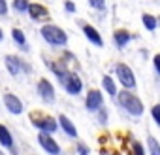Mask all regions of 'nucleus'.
<instances>
[{
  "label": "nucleus",
  "instance_id": "nucleus-4",
  "mask_svg": "<svg viewBox=\"0 0 160 155\" xmlns=\"http://www.w3.org/2000/svg\"><path fill=\"white\" fill-rule=\"evenodd\" d=\"M38 144L40 147L49 153V155H60V146L58 142L53 138V134H47V132H38Z\"/></svg>",
  "mask_w": 160,
  "mask_h": 155
},
{
  "label": "nucleus",
  "instance_id": "nucleus-11",
  "mask_svg": "<svg viewBox=\"0 0 160 155\" xmlns=\"http://www.w3.org/2000/svg\"><path fill=\"white\" fill-rule=\"evenodd\" d=\"M102 102H104V97L98 89H91L85 97V108L89 112H98L102 108Z\"/></svg>",
  "mask_w": 160,
  "mask_h": 155
},
{
  "label": "nucleus",
  "instance_id": "nucleus-9",
  "mask_svg": "<svg viewBox=\"0 0 160 155\" xmlns=\"http://www.w3.org/2000/svg\"><path fill=\"white\" fill-rule=\"evenodd\" d=\"M27 13H28V17L32 21H47L49 19V10L40 2H30Z\"/></svg>",
  "mask_w": 160,
  "mask_h": 155
},
{
  "label": "nucleus",
  "instance_id": "nucleus-19",
  "mask_svg": "<svg viewBox=\"0 0 160 155\" xmlns=\"http://www.w3.org/2000/svg\"><path fill=\"white\" fill-rule=\"evenodd\" d=\"M28 6H30V0H12V8L17 13H27Z\"/></svg>",
  "mask_w": 160,
  "mask_h": 155
},
{
  "label": "nucleus",
  "instance_id": "nucleus-7",
  "mask_svg": "<svg viewBox=\"0 0 160 155\" xmlns=\"http://www.w3.org/2000/svg\"><path fill=\"white\" fill-rule=\"evenodd\" d=\"M115 72H117L119 82H121L126 89L136 87V78H134V72H132V68H130L128 64H122V62H121V64H117Z\"/></svg>",
  "mask_w": 160,
  "mask_h": 155
},
{
  "label": "nucleus",
  "instance_id": "nucleus-13",
  "mask_svg": "<svg viewBox=\"0 0 160 155\" xmlns=\"http://www.w3.org/2000/svg\"><path fill=\"white\" fill-rule=\"evenodd\" d=\"M83 34H85V38H87L92 45H96V47H102V45H104V40H102L100 32H98L92 25H83Z\"/></svg>",
  "mask_w": 160,
  "mask_h": 155
},
{
  "label": "nucleus",
  "instance_id": "nucleus-6",
  "mask_svg": "<svg viewBox=\"0 0 160 155\" xmlns=\"http://www.w3.org/2000/svg\"><path fill=\"white\" fill-rule=\"evenodd\" d=\"M2 102L6 106V110L12 114V115H21L25 112V106H23V100L15 95V93H4L2 97Z\"/></svg>",
  "mask_w": 160,
  "mask_h": 155
},
{
  "label": "nucleus",
  "instance_id": "nucleus-12",
  "mask_svg": "<svg viewBox=\"0 0 160 155\" xmlns=\"http://www.w3.org/2000/svg\"><path fill=\"white\" fill-rule=\"evenodd\" d=\"M57 123H58V127L70 136V138H77V129H75V125L72 123V119L68 117V115H64V114H60L58 117H57Z\"/></svg>",
  "mask_w": 160,
  "mask_h": 155
},
{
  "label": "nucleus",
  "instance_id": "nucleus-2",
  "mask_svg": "<svg viewBox=\"0 0 160 155\" xmlns=\"http://www.w3.org/2000/svg\"><path fill=\"white\" fill-rule=\"evenodd\" d=\"M119 95V104H121V108H124L130 115H136V117H139V115H143V104H141V100L134 95V93H130V91H121V93H117Z\"/></svg>",
  "mask_w": 160,
  "mask_h": 155
},
{
  "label": "nucleus",
  "instance_id": "nucleus-10",
  "mask_svg": "<svg viewBox=\"0 0 160 155\" xmlns=\"http://www.w3.org/2000/svg\"><path fill=\"white\" fill-rule=\"evenodd\" d=\"M4 64H6V70L10 72L12 78H17V76L23 72V66H25V62L21 61L19 55H6Z\"/></svg>",
  "mask_w": 160,
  "mask_h": 155
},
{
  "label": "nucleus",
  "instance_id": "nucleus-16",
  "mask_svg": "<svg viewBox=\"0 0 160 155\" xmlns=\"http://www.w3.org/2000/svg\"><path fill=\"white\" fill-rule=\"evenodd\" d=\"M12 40H13L19 47L28 49V45H27V34H25L21 29H12Z\"/></svg>",
  "mask_w": 160,
  "mask_h": 155
},
{
  "label": "nucleus",
  "instance_id": "nucleus-26",
  "mask_svg": "<svg viewBox=\"0 0 160 155\" xmlns=\"http://www.w3.org/2000/svg\"><path fill=\"white\" fill-rule=\"evenodd\" d=\"M134 155H145V149L139 142H134Z\"/></svg>",
  "mask_w": 160,
  "mask_h": 155
},
{
  "label": "nucleus",
  "instance_id": "nucleus-25",
  "mask_svg": "<svg viewBox=\"0 0 160 155\" xmlns=\"http://www.w3.org/2000/svg\"><path fill=\"white\" fill-rule=\"evenodd\" d=\"M77 153H79V155H89L91 151H89V147H87L83 142H79V144H77Z\"/></svg>",
  "mask_w": 160,
  "mask_h": 155
},
{
  "label": "nucleus",
  "instance_id": "nucleus-18",
  "mask_svg": "<svg viewBox=\"0 0 160 155\" xmlns=\"http://www.w3.org/2000/svg\"><path fill=\"white\" fill-rule=\"evenodd\" d=\"M102 87L106 89V93L109 97H117V85H115V82H113L111 76H104L102 78Z\"/></svg>",
  "mask_w": 160,
  "mask_h": 155
},
{
  "label": "nucleus",
  "instance_id": "nucleus-17",
  "mask_svg": "<svg viewBox=\"0 0 160 155\" xmlns=\"http://www.w3.org/2000/svg\"><path fill=\"white\" fill-rule=\"evenodd\" d=\"M49 68L55 72V76L58 78L60 82H64V80H66V76H68V68H66L62 62H58V61H57V62H49Z\"/></svg>",
  "mask_w": 160,
  "mask_h": 155
},
{
  "label": "nucleus",
  "instance_id": "nucleus-14",
  "mask_svg": "<svg viewBox=\"0 0 160 155\" xmlns=\"http://www.w3.org/2000/svg\"><path fill=\"white\" fill-rule=\"evenodd\" d=\"M0 146H2L4 149H13V146H15L12 131L6 125H2V123H0Z\"/></svg>",
  "mask_w": 160,
  "mask_h": 155
},
{
  "label": "nucleus",
  "instance_id": "nucleus-20",
  "mask_svg": "<svg viewBox=\"0 0 160 155\" xmlns=\"http://www.w3.org/2000/svg\"><path fill=\"white\" fill-rule=\"evenodd\" d=\"M147 147H149L151 155H160V142L152 134H149V138H147Z\"/></svg>",
  "mask_w": 160,
  "mask_h": 155
},
{
  "label": "nucleus",
  "instance_id": "nucleus-22",
  "mask_svg": "<svg viewBox=\"0 0 160 155\" xmlns=\"http://www.w3.org/2000/svg\"><path fill=\"white\" fill-rule=\"evenodd\" d=\"M151 115H152V119H154V123L160 127V104H154L152 108H151Z\"/></svg>",
  "mask_w": 160,
  "mask_h": 155
},
{
  "label": "nucleus",
  "instance_id": "nucleus-31",
  "mask_svg": "<svg viewBox=\"0 0 160 155\" xmlns=\"http://www.w3.org/2000/svg\"><path fill=\"white\" fill-rule=\"evenodd\" d=\"M0 155H6V153H2V151H0Z\"/></svg>",
  "mask_w": 160,
  "mask_h": 155
},
{
  "label": "nucleus",
  "instance_id": "nucleus-21",
  "mask_svg": "<svg viewBox=\"0 0 160 155\" xmlns=\"http://www.w3.org/2000/svg\"><path fill=\"white\" fill-rule=\"evenodd\" d=\"M141 21H143V27H145L147 30H151V32H152V30L156 29V25H158V23H156V17H152V15H149V13H143V15H141Z\"/></svg>",
  "mask_w": 160,
  "mask_h": 155
},
{
  "label": "nucleus",
  "instance_id": "nucleus-3",
  "mask_svg": "<svg viewBox=\"0 0 160 155\" xmlns=\"http://www.w3.org/2000/svg\"><path fill=\"white\" fill-rule=\"evenodd\" d=\"M32 125L40 131V132H47V134H55L58 129V123L55 117L51 115H42V114H32Z\"/></svg>",
  "mask_w": 160,
  "mask_h": 155
},
{
  "label": "nucleus",
  "instance_id": "nucleus-15",
  "mask_svg": "<svg viewBox=\"0 0 160 155\" xmlns=\"http://www.w3.org/2000/svg\"><path fill=\"white\" fill-rule=\"evenodd\" d=\"M130 40H132V34H130L128 30H115V34H113V42H115V45H117L119 49L124 47Z\"/></svg>",
  "mask_w": 160,
  "mask_h": 155
},
{
  "label": "nucleus",
  "instance_id": "nucleus-29",
  "mask_svg": "<svg viewBox=\"0 0 160 155\" xmlns=\"http://www.w3.org/2000/svg\"><path fill=\"white\" fill-rule=\"evenodd\" d=\"M98 117H100V123H106V121H108V112L100 108V110H98Z\"/></svg>",
  "mask_w": 160,
  "mask_h": 155
},
{
  "label": "nucleus",
  "instance_id": "nucleus-23",
  "mask_svg": "<svg viewBox=\"0 0 160 155\" xmlns=\"http://www.w3.org/2000/svg\"><path fill=\"white\" fill-rule=\"evenodd\" d=\"M89 4H91L94 10H104V8H106V0H89Z\"/></svg>",
  "mask_w": 160,
  "mask_h": 155
},
{
  "label": "nucleus",
  "instance_id": "nucleus-5",
  "mask_svg": "<svg viewBox=\"0 0 160 155\" xmlns=\"http://www.w3.org/2000/svg\"><path fill=\"white\" fill-rule=\"evenodd\" d=\"M36 91H38L40 99H42L43 102H47V104L55 102V87H53V83L47 80V78H40V80H38Z\"/></svg>",
  "mask_w": 160,
  "mask_h": 155
},
{
  "label": "nucleus",
  "instance_id": "nucleus-8",
  "mask_svg": "<svg viewBox=\"0 0 160 155\" xmlns=\"http://www.w3.org/2000/svg\"><path fill=\"white\" fill-rule=\"evenodd\" d=\"M64 83V89H66V93L68 95H79L83 91V82H81V78H79L75 72H68V76H66V80L62 82Z\"/></svg>",
  "mask_w": 160,
  "mask_h": 155
},
{
  "label": "nucleus",
  "instance_id": "nucleus-1",
  "mask_svg": "<svg viewBox=\"0 0 160 155\" xmlns=\"http://www.w3.org/2000/svg\"><path fill=\"white\" fill-rule=\"evenodd\" d=\"M40 34L42 38L53 45V47H64L68 44V34L64 32V29H60L58 25H53V23H47L40 29Z\"/></svg>",
  "mask_w": 160,
  "mask_h": 155
},
{
  "label": "nucleus",
  "instance_id": "nucleus-32",
  "mask_svg": "<svg viewBox=\"0 0 160 155\" xmlns=\"http://www.w3.org/2000/svg\"><path fill=\"white\" fill-rule=\"evenodd\" d=\"M113 155H117V153H113Z\"/></svg>",
  "mask_w": 160,
  "mask_h": 155
},
{
  "label": "nucleus",
  "instance_id": "nucleus-30",
  "mask_svg": "<svg viewBox=\"0 0 160 155\" xmlns=\"http://www.w3.org/2000/svg\"><path fill=\"white\" fill-rule=\"evenodd\" d=\"M4 40V30H2V27H0V42Z\"/></svg>",
  "mask_w": 160,
  "mask_h": 155
},
{
  "label": "nucleus",
  "instance_id": "nucleus-27",
  "mask_svg": "<svg viewBox=\"0 0 160 155\" xmlns=\"http://www.w3.org/2000/svg\"><path fill=\"white\" fill-rule=\"evenodd\" d=\"M64 10L70 12V13H73V12H75V4L72 2V0H66V2H64Z\"/></svg>",
  "mask_w": 160,
  "mask_h": 155
},
{
  "label": "nucleus",
  "instance_id": "nucleus-28",
  "mask_svg": "<svg viewBox=\"0 0 160 155\" xmlns=\"http://www.w3.org/2000/svg\"><path fill=\"white\" fill-rule=\"evenodd\" d=\"M152 64H154V68H156V72L160 74V53H156V55L152 57Z\"/></svg>",
  "mask_w": 160,
  "mask_h": 155
},
{
  "label": "nucleus",
  "instance_id": "nucleus-24",
  "mask_svg": "<svg viewBox=\"0 0 160 155\" xmlns=\"http://www.w3.org/2000/svg\"><path fill=\"white\" fill-rule=\"evenodd\" d=\"M8 0H0V17H4V15H8Z\"/></svg>",
  "mask_w": 160,
  "mask_h": 155
}]
</instances>
